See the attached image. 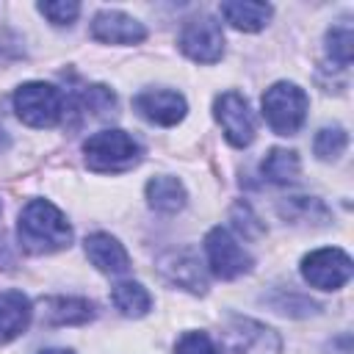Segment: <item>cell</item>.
I'll return each mask as SVG.
<instances>
[{"instance_id":"obj_18","label":"cell","mask_w":354,"mask_h":354,"mask_svg":"<svg viewBox=\"0 0 354 354\" xmlns=\"http://www.w3.org/2000/svg\"><path fill=\"white\" fill-rule=\"evenodd\" d=\"M111 301L113 307L127 315V318H141L149 313L152 307V296L149 290L141 285V282H133V279H124V282H116L111 288Z\"/></svg>"},{"instance_id":"obj_25","label":"cell","mask_w":354,"mask_h":354,"mask_svg":"<svg viewBox=\"0 0 354 354\" xmlns=\"http://www.w3.org/2000/svg\"><path fill=\"white\" fill-rule=\"evenodd\" d=\"M39 354H75V351H69V348H41Z\"/></svg>"},{"instance_id":"obj_7","label":"cell","mask_w":354,"mask_h":354,"mask_svg":"<svg viewBox=\"0 0 354 354\" xmlns=\"http://www.w3.org/2000/svg\"><path fill=\"white\" fill-rule=\"evenodd\" d=\"M180 50L196 61V64H216L224 53V33H221V25L216 17L210 14H199L194 19H188L180 30V39H177Z\"/></svg>"},{"instance_id":"obj_11","label":"cell","mask_w":354,"mask_h":354,"mask_svg":"<svg viewBox=\"0 0 354 354\" xmlns=\"http://www.w3.org/2000/svg\"><path fill=\"white\" fill-rule=\"evenodd\" d=\"M91 39L102 44H138L147 39V28L124 11H100L91 19Z\"/></svg>"},{"instance_id":"obj_2","label":"cell","mask_w":354,"mask_h":354,"mask_svg":"<svg viewBox=\"0 0 354 354\" xmlns=\"http://www.w3.org/2000/svg\"><path fill=\"white\" fill-rule=\"evenodd\" d=\"M260 105H263V119L277 136H296L307 119L310 100L304 88H299L296 83L279 80L271 88H266Z\"/></svg>"},{"instance_id":"obj_10","label":"cell","mask_w":354,"mask_h":354,"mask_svg":"<svg viewBox=\"0 0 354 354\" xmlns=\"http://www.w3.org/2000/svg\"><path fill=\"white\" fill-rule=\"evenodd\" d=\"M133 108L152 124H160V127H171L177 122H183L188 105H185V97L174 88H147L141 94H136L133 100Z\"/></svg>"},{"instance_id":"obj_16","label":"cell","mask_w":354,"mask_h":354,"mask_svg":"<svg viewBox=\"0 0 354 354\" xmlns=\"http://www.w3.org/2000/svg\"><path fill=\"white\" fill-rule=\"evenodd\" d=\"M271 6L268 3H249V0H232V3H221V17L243 33H254L263 30L266 22L271 19Z\"/></svg>"},{"instance_id":"obj_26","label":"cell","mask_w":354,"mask_h":354,"mask_svg":"<svg viewBox=\"0 0 354 354\" xmlns=\"http://www.w3.org/2000/svg\"><path fill=\"white\" fill-rule=\"evenodd\" d=\"M8 147V136H6V130L0 127V149H6Z\"/></svg>"},{"instance_id":"obj_4","label":"cell","mask_w":354,"mask_h":354,"mask_svg":"<svg viewBox=\"0 0 354 354\" xmlns=\"http://www.w3.org/2000/svg\"><path fill=\"white\" fill-rule=\"evenodd\" d=\"M14 111L28 127L44 130V127H55L64 119L66 100H64L61 88H55L53 83L30 80L14 91Z\"/></svg>"},{"instance_id":"obj_21","label":"cell","mask_w":354,"mask_h":354,"mask_svg":"<svg viewBox=\"0 0 354 354\" xmlns=\"http://www.w3.org/2000/svg\"><path fill=\"white\" fill-rule=\"evenodd\" d=\"M348 147V133L340 127V124H332V127H321L315 133V141H313V149L321 160H337Z\"/></svg>"},{"instance_id":"obj_19","label":"cell","mask_w":354,"mask_h":354,"mask_svg":"<svg viewBox=\"0 0 354 354\" xmlns=\"http://www.w3.org/2000/svg\"><path fill=\"white\" fill-rule=\"evenodd\" d=\"M260 171H263V177H266L268 183H274V185H288V183H296V180H299L301 163H299V155H296L293 149L274 147V149H268V155L263 158Z\"/></svg>"},{"instance_id":"obj_17","label":"cell","mask_w":354,"mask_h":354,"mask_svg":"<svg viewBox=\"0 0 354 354\" xmlns=\"http://www.w3.org/2000/svg\"><path fill=\"white\" fill-rule=\"evenodd\" d=\"M185 185L177 180V177H169V174H160V177H152L147 183V202L149 207L160 210V213H177L185 207Z\"/></svg>"},{"instance_id":"obj_15","label":"cell","mask_w":354,"mask_h":354,"mask_svg":"<svg viewBox=\"0 0 354 354\" xmlns=\"http://www.w3.org/2000/svg\"><path fill=\"white\" fill-rule=\"evenodd\" d=\"M33 318L30 299L22 290H0V346L19 337Z\"/></svg>"},{"instance_id":"obj_1","label":"cell","mask_w":354,"mask_h":354,"mask_svg":"<svg viewBox=\"0 0 354 354\" xmlns=\"http://www.w3.org/2000/svg\"><path fill=\"white\" fill-rule=\"evenodd\" d=\"M17 238H19V246L30 254H50L72 243V227L53 202L30 199L19 210Z\"/></svg>"},{"instance_id":"obj_9","label":"cell","mask_w":354,"mask_h":354,"mask_svg":"<svg viewBox=\"0 0 354 354\" xmlns=\"http://www.w3.org/2000/svg\"><path fill=\"white\" fill-rule=\"evenodd\" d=\"M213 113H216V122L224 130V138L232 147L243 149L254 141V119H252L246 97H241L238 91H224V94L216 97Z\"/></svg>"},{"instance_id":"obj_20","label":"cell","mask_w":354,"mask_h":354,"mask_svg":"<svg viewBox=\"0 0 354 354\" xmlns=\"http://www.w3.org/2000/svg\"><path fill=\"white\" fill-rule=\"evenodd\" d=\"M279 213L293 224H326L329 218L326 205L313 196H290L279 205Z\"/></svg>"},{"instance_id":"obj_5","label":"cell","mask_w":354,"mask_h":354,"mask_svg":"<svg viewBox=\"0 0 354 354\" xmlns=\"http://www.w3.org/2000/svg\"><path fill=\"white\" fill-rule=\"evenodd\" d=\"M221 354H282V340L271 326L232 315L221 326Z\"/></svg>"},{"instance_id":"obj_3","label":"cell","mask_w":354,"mask_h":354,"mask_svg":"<svg viewBox=\"0 0 354 354\" xmlns=\"http://www.w3.org/2000/svg\"><path fill=\"white\" fill-rule=\"evenodd\" d=\"M86 166L91 171H124L141 160L138 141L124 130H100L83 144Z\"/></svg>"},{"instance_id":"obj_12","label":"cell","mask_w":354,"mask_h":354,"mask_svg":"<svg viewBox=\"0 0 354 354\" xmlns=\"http://www.w3.org/2000/svg\"><path fill=\"white\" fill-rule=\"evenodd\" d=\"M158 268H160V274L171 285H180V288H185L191 293H205L207 290L202 263H199V257L191 249H171V252H166L160 257Z\"/></svg>"},{"instance_id":"obj_24","label":"cell","mask_w":354,"mask_h":354,"mask_svg":"<svg viewBox=\"0 0 354 354\" xmlns=\"http://www.w3.org/2000/svg\"><path fill=\"white\" fill-rule=\"evenodd\" d=\"M174 354H218V348L213 346L207 332H185L174 343Z\"/></svg>"},{"instance_id":"obj_13","label":"cell","mask_w":354,"mask_h":354,"mask_svg":"<svg viewBox=\"0 0 354 354\" xmlns=\"http://www.w3.org/2000/svg\"><path fill=\"white\" fill-rule=\"evenodd\" d=\"M86 257L91 260V266L102 274H127L130 271V254L127 249L108 232H91L83 241Z\"/></svg>"},{"instance_id":"obj_23","label":"cell","mask_w":354,"mask_h":354,"mask_svg":"<svg viewBox=\"0 0 354 354\" xmlns=\"http://www.w3.org/2000/svg\"><path fill=\"white\" fill-rule=\"evenodd\" d=\"M39 11H41L53 25L64 28V25H72V22L77 19L80 3H75V0H50V3H39Z\"/></svg>"},{"instance_id":"obj_8","label":"cell","mask_w":354,"mask_h":354,"mask_svg":"<svg viewBox=\"0 0 354 354\" xmlns=\"http://www.w3.org/2000/svg\"><path fill=\"white\" fill-rule=\"evenodd\" d=\"M205 254H207L210 271L218 279H235V277L252 271V266H254L252 254L224 227H213L205 235Z\"/></svg>"},{"instance_id":"obj_6","label":"cell","mask_w":354,"mask_h":354,"mask_svg":"<svg viewBox=\"0 0 354 354\" xmlns=\"http://www.w3.org/2000/svg\"><path fill=\"white\" fill-rule=\"evenodd\" d=\"M351 274H354V263L337 246L315 249V252L304 254V260H301L304 282H310L318 290H337L351 279Z\"/></svg>"},{"instance_id":"obj_14","label":"cell","mask_w":354,"mask_h":354,"mask_svg":"<svg viewBox=\"0 0 354 354\" xmlns=\"http://www.w3.org/2000/svg\"><path fill=\"white\" fill-rule=\"evenodd\" d=\"M94 318V304L77 296H47L41 299V321L47 326H77Z\"/></svg>"},{"instance_id":"obj_22","label":"cell","mask_w":354,"mask_h":354,"mask_svg":"<svg viewBox=\"0 0 354 354\" xmlns=\"http://www.w3.org/2000/svg\"><path fill=\"white\" fill-rule=\"evenodd\" d=\"M326 53L340 69H346L351 64V25H348V19L337 22L326 30Z\"/></svg>"}]
</instances>
